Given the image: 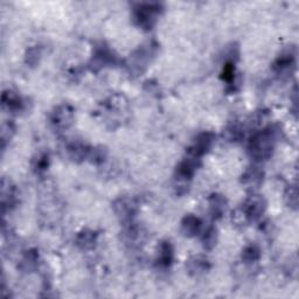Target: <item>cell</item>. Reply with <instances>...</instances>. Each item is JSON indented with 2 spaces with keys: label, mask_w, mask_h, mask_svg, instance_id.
<instances>
[{
  "label": "cell",
  "mask_w": 299,
  "mask_h": 299,
  "mask_svg": "<svg viewBox=\"0 0 299 299\" xmlns=\"http://www.w3.org/2000/svg\"><path fill=\"white\" fill-rule=\"evenodd\" d=\"M208 262L207 260L204 258V257H200V256H197V257L192 258L191 261H188V269H189V272L194 273V275H199V273L205 272L206 270H208Z\"/></svg>",
  "instance_id": "17"
},
{
  "label": "cell",
  "mask_w": 299,
  "mask_h": 299,
  "mask_svg": "<svg viewBox=\"0 0 299 299\" xmlns=\"http://www.w3.org/2000/svg\"><path fill=\"white\" fill-rule=\"evenodd\" d=\"M181 228H183L184 234L186 236H195L200 234L202 229V222L199 217L194 215H187L181 223Z\"/></svg>",
  "instance_id": "10"
},
{
  "label": "cell",
  "mask_w": 299,
  "mask_h": 299,
  "mask_svg": "<svg viewBox=\"0 0 299 299\" xmlns=\"http://www.w3.org/2000/svg\"><path fill=\"white\" fill-rule=\"evenodd\" d=\"M263 171H261L258 167H250L243 175V184H246L249 187H257L263 181Z\"/></svg>",
  "instance_id": "13"
},
{
  "label": "cell",
  "mask_w": 299,
  "mask_h": 299,
  "mask_svg": "<svg viewBox=\"0 0 299 299\" xmlns=\"http://www.w3.org/2000/svg\"><path fill=\"white\" fill-rule=\"evenodd\" d=\"M160 12L159 4H142L134 8V20L141 27L151 29L157 21V16Z\"/></svg>",
  "instance_id": "2"
},
{
  "label": "cell",
  "mask_w": 299,
  "mask_h": 299,
  "mask_svg": "<svg viewBox=\"0 0 299 299\" xmlns=\"http://www.w3.org/2000/svg\"><path fill=\"white\" fill-rule=\"evenodd\" d=\"M277 142V133L272 128H267L256 133L249 143V153L256 162L268 160L272 155Z\"/></svg>",
  "instance_id": "1"
},
{
  "label": "cell",
  "mask_w": 299,
  "mask_h": 299,
  "mask_svg": "<svg viewBox=\"0 0 299 299\" xmlns=\"http://www.w3.org/2000/svg\"><path fill=\"white\" fill-rule=\"evenodd\" d=\"M294 65H296V55H294L293 52L290 50V52H285L277 57L272 68L277 75L283 77L292 74L294 67H296Z\"/></svg>",
  "instance_id": "5"
},
{
  "label": "cell",
  "mask_w": 299,
  "mask_h": 299,
  "mask_svg": "<svg viewBox=\"0 0 299 299\" xmlns=\"http://www.w3.org/2000/svg\"><path fill=\"white\" fill-rule=\"evenodd\" d=\"M115 210L123 220L131 221V218L134 216L137 212V204L133 199L130 197H122L118 199L115 204Z\"/></svg>",
  "instance_id": "9"
},
{
  "label": "cell",
  "mask_w": 299,
  "mask_h": 299,
  "mask_svg": "<svg viewBox=\"0 0 299 299\" xmlns=\"http://www.w3.org/2000/svg\"><path fill=\"white\" fill-rule=\"evenodd\" d=\"M202 242H204L205 248L207 249H212V248L215 246L216 243V230L215 228H208L204 233V236H202Z\"/></svg>",
  "instance_id": "19"
},
{
  "label": "cell",
  "mask_w": 299,
  "mask_h": 299,
  "mask_svg": "<svg viewBox=\"0 0 299 299\" xmlns=\"http://www.w3.org/2000/svg\"><path fill=\"white\" fill-rule=\"evenodd\" d=\"M36 262H37V255L34 251H29L26 257H25L23 261L24 265H26V267H25L26 270H32V269H34Z\"/></svg>",
  "instance_id": "21"
},
{
  "label": "cell",
  "mask_w": 299,
  "mask_h": 299,
  "mask_svg": "<svg viewBox=\"0 0 299 299\" xmlns=\"http://www.w3.org/2000/svg\"><path fill=\"white\" fill-rule=\"evenodd\" d=\"M285 200L288 202L289 207L296 209L298 205V193L296 186H290V188L285 193Z\"/></svg>",
  "instance_id": "20"
},
{
  "label": "cell",
  "mask_w": 299,
  "mask_h": 299,
  "mask_svg": "<svg viewBox=\"0 0 299 299\" xmlns=\"http://www.w3.org/2000/svg\"><path fill=\"white\" fill-rule=\"evenodd\" d=\"M97 241V234L92 230H83L77 235L76 244L83 250L91 249Z\"/></svg>",
  "instance_id": "14"
},
{
  "label": "cell",
  "mask_w": 299,
  "mask_h": 299,
  "mask_svg": "<svg viewBox=\"0 0 299 299\" xmlns=\"http://www.w3.org/2000/svg\"><path fill=\"white\" fill-rule=\"evenodd\" d=\"M41 55V52L39 48H31L28 50V54H27V62L29 65H35L39 61V57Z\"/></svg>",
  "instance_id": "22"
},
{
  "label": "cell",
  "mask_w": 299,
  "mask_h": 299,
  "mask_svg": "<svg viewBox=\"0 0 299 299\" xmlns=\"http://www.w3.org/2000/svg\"><path fill=\"white\" fill-rule=\"evenodd\" d=\"M173 247L170 242H163L160 244L159 254H158V263L164 268L170 267L173 262Z\"/></svg>",
  "instance_id": "12"
},
{
  "label": "cell",
  "mask_w": 299,
  "mask_h": 299,
  "mask_svg": "<svg viewBox=\"0 0 299 299\" xmlns=\"http://www.w3.org/2000/svg\"><path fill=\"white\" fill-rule=\"evenodd\" d=\"M155 46L152 44H147L134 52L133 55L130 58V67L133 71L142 73L145 69L147 63L150 62L151 57L154 55Z\"/></svg>",
  "instance_id": "3"
},
{
  "label": "cell",
  "mask_w": 299,
  "mask_h": 299,
  "mask_svg": "<svg viewBox=\"0 0 299 299\" xmlns=\"http://www.w3.org/2000/svg\"><path fill=\"white\" fill-rule=\"evenodd\" d=\"M208 204L210 214H212V216L214 218L221 217L223 214H225L227 209V200L225 199V196H222L220 194L210 195Z\"/></svg>",
  "instance_id": "11"
},
{
  "label": "cell",
  "mask_w": 299,
  "mask_h": 299,
  "mask_svg": "<svg viewBox=\"0 0 299 299\" xmlns=\"http://www.w3.org/2000/svg\"><path fill=\"white\" fill-rule=\"evenodd\" d=\"M68 152L69 155L71 157L73 160H82L84 158L89 157V153H90V150L88 149L87 145H84L83 143H73V144H70L68 147Z\"/></svg>",
  "instance_id": "16"
},
{
  "label": "cell",
  "mask_w": 299,
  "mask_h": 299,
  "mask_svg": "<svg viewBox=\"0 0 299 299\" xmlns=\"http://www.w3.org/2000/svg\"><path fill=\"white\" fill-rule=\"evenodd\" d=\"M265 210V200L261 195L252 194L243 204V215L249 221H256Z\"/></svg>",
  "instance_id": "4"
},
{
  "label": "cell",
  "mask_w": 299,
  "mask_h": 299,
  "mask_svg": "<svg viewBox=\"0 0 299 299\" xmlns=\"http://www.w3.org/2000/svg\"><path fill=\"white\" fill-rule=\"evenodd\" d=\"M3 104L4 107H7L8 110L18 111L23 108V101L20 96L12 90H7L3 95Z\"/></svg>",
  "instance_id": "15"
},
{
  "label": "cell",
  "mask_w": 299,
  "mask_h": 299,
  "mask_svg": "<svg viewBox=\"0 0 299 299\" xmlns=\"http://www.w3.org/2000/svg\"><path fill=\"white\" fill-rule=\"evenodd\" d=\"M74 110L69 105H60L52 112L50 121L57 129H67L73 123Z\"/></svg>",
  "instance_id": "6"
},
{
  "label": "cell",
  "mask_w": 299,
  "mask_h": 299,
  "mask_svg": "<svg viewBox=\"0 0 299 299\" xmlns=\"http://www.w3.org/2000/svg\"><path fill=\"white\" fill-rule=\"evenodd\" d=\"M47 166H48V155L42 154V155H40L39 158H37L36 165L34 166V168L37 172H42V171H45L46 168H47Z\"/></svg>",
  "instance_id": "23"
},
{
  "label": "cell",
  "mask_w": 299,
  "mask_h": 299,
  "mask_svg": "<svg viewBox=\"0 0 299 299\" xmlns=\"http://www.w3.org/2000/svg\"><path fill=\"white\" fill-rule=\"evenodd\" d=\"M214 139H215V136H214V133L212 132L200 133L194 141V144L189 147L187 153H191L197 158H201L202 155L207 153L210 147L213 146Z\"/></svg>",
  "instance_id": "7"
},
{
  "label": "cell",
  "mask_w": 299,
  "mask_h": 299,
  "mask_svg": "<svg viewBox=\"0 0 299 299\" xmlns=\"http://www.w3.org/2000/svg\"><path fill=\"white\" fill-rule=\"evenodd\" d=\"M116 61V56L113 55L112 52L109 49L107 46H99V47L96 48V52L92 56V69H101L103 67L111 65V63H115Z\"/></svg>",
  "instance_id": "8"
},
{
  "label": "cell",
  "mask_w": 299,
  "mask_h": 299,
  "mask_svg": "<svg viewBox=\"0 0 299 299\" xmlns=\"http://www.w3.org/2000/svg\"><path fill=\"white\" fill-rule=\"evenodd\" d=\"M261 257V250L255 244H251V246H248L246 249L243 250L242 258L246 263H254L256 261H258Z\"/></svg>",
  "instance_id": "18"
}]
</instances>
